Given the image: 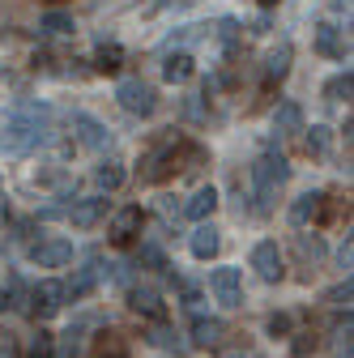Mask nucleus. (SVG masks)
<instances>
[{"label":"nucleus","instance_id":"1","mask_svg":"<svg viewBox=\"0 0 354 358\" xmlns=\"http://www.w3.org/2000/svg\"><path fill=\"white\" fill-rule=\"evenodd\" d=\"M286 179H290V162H286L282 154H260V158H256L252 184H256V196H260V201H274Z\"/></svg>","mask_w":354,"mask_h":358},{"label":"nucleus","instance_id":"2","mask_svg":"<svg viewBox=\"0 0 354 358\" xmlns=\"http://www.w3.org/2000/svg\"><path fill=\"white\" fill-rule=\"evenodd\" d=\"M43 141H48V128L34 120H9L0 128V154H30Z\"/></svg>","mask_w":354,"mask_h":358},{"label":"nucleus","instance_id":"3","mask_svg":"<svg viewBox=\"0 0 354 358\" xmlns=\"http://www.w3.org/2000/svg\"><path fill=\"white\" fill-rule=\"evenodd\" d=\"M115 99L128 115H154L158 111V94H154V85L141 81V77H124L115 85Z\"/></svg>","mask_w":354,"mask_h":358},{"label":"nucleus","instance_id":"4","mask_svg":"<svg viewBox=\"0 0 354 358\" xmlns=\"http://www.w3.org/2000/svg\"><path fill=\"white\" fill-rule=\"evenodd\" d=\"M141 227H146V213H141V205H124V209H115V213H111L107 239H111L115 248H124V243H132V239L141 235Z\"/></svg>","mask_w":354,"mask_h":358},{"label":"nucleus","instance_id":"5","mask_svg":"<svg viewBox=\"0 0 354 358\" xmlns=\"http://www.w3.org/2000/svg\"><path fill=\"white\" fill-rule=\"evenodd\" d=\"M252 268H256V278L260 282H282V252H278V243L274 239H260L256 248H252Z\"/></svg>","mask_w":354,"mask_h":358},{"label":"nucleus","instance_id":"6","mask_svg":"<svg viewBox=\"0 0 354 358\" xmlns=\"http://www.w3.org/2000/svg\"><path fill=\"white\" fill-rule=\"evenodd\" d=\"M209 290L218 294V303H222V307H239L243 303L239 268H213V273H209Z\"/></svg>","mask_w":354,"mask_h":358},{"label":"nucleus","instance_id":"7","mask_svg":"<svg viewBox=\"0 0 354 358\" xmlns=\"http://www.w3.org/2000/svg\"><path fill=\"white\" fill-rule=\"evenodd\" d=\"M30 260H34L38 268H64V264L73 260V243H69V239H43V243L30 248Z\"/></svg>","mask_w":354,"mask_h":358},{"label":"nucleus","instance_id":"8","mask_svg":"<svg viewBox=\"0 0 354 358\" xmlns=\"http://www.w3.org/2000/svg\"><path fill=\"white\" fill-rule=\"evenodd\" d=\"M64 213H69V222H73L77 231H90V227H99V222H103L107 201H103V196H85V201H73Z\"/></svg>","mask_w":354,"mask_h":358},{"label":"nucleus","instance_id":"9","mask_svg":"<svg viewBox=\"0 0 354 358\" xmlns=\"http://www.w3.org/2000/svg\"><path fill=\"white\" fill-rule=\"evenodd\" d=\"M30 299H34V316H38V320H52L56 311L64 307V299H69V294H64V286H60V282H38Z\"/></svg>","mask_w":354,"mask_h":358},{"label":"nucleus","instance_id":"10","mask_svg":"<svg viewBox=\"0 0 354 358\" xmlns=\"http://www.w3.org/2000/svg\"><path fill=\"white\" fill-rule=\"evenodd\" d=\"M73 132H77V141L85 150H107L111 145V132L94 120V115H73Z\"/></svg>","mask_w":354,"mask_h":358},{"label":"nucleus","instance_id":"11","mask_svg":"<svg viewBox=\"0 0 354 358\" xmlns=\"http://www.w3.org/2000/svg\"><path fill=\"white\" fill-rule=\"evenodd\" d=\"M128 307L137 311V316H150V320H162V294L154 290V286H132L128 290Z\"/></svg>","mask_w":354,"mask_h":358},{"label":"nucleus","instance_id":"12","mask_svg":"<svg viewBox=\"0 0 354 358\" xmlns=\"http://www.w3.org/2000/svg\"><path fill=\"white\" fill-rule=\"evenodd\" d=\"M325 192H303L295 205H290V222H295V227H307V222H316L320 213H325Z\"/></svg>","mask_w":354,"mask_h":358},{"label":"nucleus","instance_id":"13","mask_svg":"<svg viewBox=\"0 0 354 358\" xmlns=\"http://www.w3.org/2000/svg\"><path fill=\"white\" fill-rule=\"evenodd\" d=\"M274 132H278V137H295V132H303V107L299 103H278Z\"/></svg>","mask_w":354,"mask_h":358},{"label":"nucleus","instance_id":"14","mask_svg":"<svg viewBox=\"0 0 354 358\" xmlns=\"http://www.w3.org/2000/svg\"><path fill=\"white\" fill-rule=\"evenodd\" d=\"M192 73H197V64H192V56H188V52H171V56L162 60V77H167L171 85H184Z\"/></svg>","mask_w":354,"mask_h":358},{"label":"nucleus","instance_id":"15","mask_svg":"<svg viewBox=\"0 0 354 358\" xmlns=\"http://www.w3.org/2000/svg\"><path fill=\"white\" fill-rule=\"evenodd\" d=\"M188 248H192V256H197V260H209V256H218L222 239H218V231L209 227V222H201V227L192 231V243H188Z\"/></svg>","mask_w":354,"mask_h":358},{"label":"nucleus","instance_id":"16","mask_svg":"<svg viewBox=\"0 0 354 358\" xmlns=\"http://www.w3.org/2000/svg\"><path fill=\"white\" fill-rule=\"evenodd\" d=\"M213 209H218V192H213L209 184H205V188H197V192L188 196V205H184V213H188V217H197V222H205Z\"/></svg>","mask_w":354,"mask_h":358},{"label":"nucleus","instance_id":"17","mask_svg":"<svg viewBox=\"0 0 354 358\" xmlns=\"http://www.w3.org/2000/svg\"><path fill=\"white\" fill-rule=\"evenodd\" d=\"M192 337H197V345H218L227 337V324L218 320V316H197V324H192Z\"/></svg>","mask_w":354,"mask_h":358},{"label":"nucleus","instance_id":"18","mask_svg":"<svg viewBox=\"0 0 354 358\" xmlns=\"http://www.w3.org/2000/svg\"><path fill=\"white\" fill-rule=\"evenodd\" d=\"M290 60H295L290 43H282V48H274V52H269V60H264V81H282V77L290 73Z\"/></svg>","mask_w":354,"mask_h":358},{"label":"nucleus","instance_id":"19","mask_svg":"<svg viewBox=\"0 0 354 358\" xmlns=\"http://www.w3.org/2000/svg\"><path fill=\"white\" fill-rule=\"evenodd\" d=\"M316 52H320V56H341V30H337L333 22L316 26Z\"/></svg>","mask_w":354,"mask_h":358},{"label":"nucleus","instance_id":"20","mask_svg":"<svg viewBox=\"0 0 354 358\" xmlns=\"http://www.w3.org/2000/svg\"><path fill=\"white\" fill-rule=\"evenodd\" d=\"M94 184H99L103 192H115V188L124 184V166H120V162H99V166H94Z\"/></svg>","mask_w":354,"mask_h":358},{"label":"nucleus","instance_id":"21","mask_svg":"<svg viewBox=\"0 0 354 358\" xmlns=\"http://www.w3.org/2000/svg\"><path fill=\"white\" fill-rule=\"evenodd\" d=\"M94 358H128V345L120 333H103L99 345H94Z\"/></svg>","mask_w":354,"mask_h":358},{"label":"nucleus","instance_id":"22","mask_svg":"<svg viewBox=\"0 0 354 358\" xmlns=\"http://www.w3.org/2000/svg\"><path fill=\"white\" fill-rule=\"evenodd\" d=\"M26 358H56V337L38 329V333L30 337V345H26Z\"/></svg>","mask_w":354,"mask_h":358},{"label":"nucleus","instance_id":"23","mask_svg":"<svg viewBox=\"0 0 354 358\" xmlns=\"http://www.w3.org/2000/svg\"><path fill=\"white\" fill-rule=\"evenodd\" d=\"M48 34H73L77 26H73V17L69 13H60V9H52V13H43V22H38Z\"/></svg>","mask_w":354,"mask_h":358},{"label":"nucleus","instance_id":"24","mask_svg":"<svg viewBox=\"0 0 354 358\" xmlns=\"http://www.w3.org/2000/svg\"><path fill=\"white\" fill-rule=\"evenodd\" d=\"M94 278H99L94 268H81V273H77V278H73V282L64 286V294H73V299H85V294L94 290Z\"/></svg>","mask_w":354,"mask_h":358},{"label":"nucleus","instance_id":"25","mask_svg":"<svg viewBox=\"0 0 354 358\" xmlns=\"http://www.w3.org/2000/svg\"><path fill=\"white\" fill-rule=\"evenodd\" d=\"M350 90H354V77H350V73H337V77L325 85V94H329V103H341V99H350Z\"/></svg>","mask_w":354,"mask_h":358},{"label":"nucleus","instance_id":"26","mask_svg":"<svg viewBox=\"0 0 354 358\" xmlns=\"http://www.w3.org/2000/svg\"><path fill=\"white\" fill-rule=\"evenodd\" d=\"M120 60H124V52H120L115 43H111V48H99V56H94V69H99V73H115V69H120Z\"/></svg>","mask_w":354,"mask_h":358},{"label":"nucleus","instance_id":"27","mask_svg":"<svg viewBox=\"0 0 354 358\" xmlns=\"http://www.w3.org/2000/svg\"><path fill=\"white\" fill-rule=\"evenodd\" d=\"M307 154H316V158L329 154V128H312V137H307Z\"/></svg>","mask_w":354,"mask_h":358},{"label":"nucleus","instance_id":"28","mask_svg":"<svg viewBox=\"0 0 354 358\" xmlns=\"http://www.w3.org/2000/svg\"><path fill=\"white\" fill-rule=\"evenodd\" d=\"M325 303H329V307H346V311H350V278H346L341 286H333V290L325 294Z\"/></svg>","mask_w":354,"mask_h":358},{"label":"nucleus","instance_id":"29","mask_svg":"<svg viewBox=\"0 0 354 358\" xmlns=\"http://www.w3.org/2000/svg\"><path fill=\"white\" fill-rule=\"evenodd\" d=\"M0 358H22V345L9 329H0Z\"/></svg>","mask_w":354,"mask_h":358},{"label":"nucleus","instance_id":"30","mask_svg":"<svg viewBox=\"0 0 354 358\" xmlns=\"http://www.w3.org/2000/svg\"><path fill=\"white\" fill-rule=\"evenodd\" d=\"M137 264H150V268H162L167 260H162V252H158V248H141V252H137Z\"/></svg>","mask_w":354,"mask_h":358},{"label":"nucleus","instance_id":"31","mask_svg":"<svg viewBox=\"0 0 354 358\" xmlns=\"http://www.w3.org/2000/svg\"><path fill=\"white\" fill-rule=\"evenodd\" d=\"M77 337H81V329H69V333H64V345H60V358H77Z\"/></svg>","mask_w":354,"mask_h":358},{"label":"nucleus","instance_id":"32","mask_svg":"<svg viewBox=\"0 0 354 358\" xmlns=\"http://www.w3.org/2000/svg\"><path fill=\"white\" fill-rule=\"evenodd\" d=\"M299 252H303V256H312V260H316V256H325L320 239H312V243H307V239H299Z\"/></svg>","mask_w":354,"mask_h":358},{"label":"nucleus","instance_id":"33","mask_svg":"<svg viewBox=\"0 0 354 358\" xmlns=\"http://www.w3.org/2000/svg\"><path fill=\"white\" fill-rule=\"evenodd\" d=\"M286 329H290V320H286V316H274V320H269V333H286Z\"/></svg>","mask_w":354,"mask_h":358},{"label":"nucleus","instance_id":"34","mask_svg":"<svg viewBox=\"0 0 354 358\" xmlns=\"http://www.w3.org/2000/svg\"><path fill=\"white\" fill-rule=\"evenodd\" d=\"M0 222H5V201H0Z\"/></svg>","mask_w":354,"mask_h":358},{"label":"nucleus","instance_id":"35","mask_svg":"<svg viewBox=\"0 0 354 358\" xmlns=\"http://www.w3.org/2000/svg\"><path fill=\"white\" fill-rule=\"evenodd\" d=\"M260 5H278V0H260Z\"/></svg>","mask_w":354,"mask_h":358},{"label":"nucleus","instance_id":"36","mask_svg":"<svg viewBox=\"0 0 354 358\" xmlns=\"http://www.w3.org/2000/svg\"><path fill=\"white\" fill-rule=\"evenodd\" d=\"M0 303H5V294H0Z\"/></svg>","mask_w":354,"mask_h":358}]
</instances>
